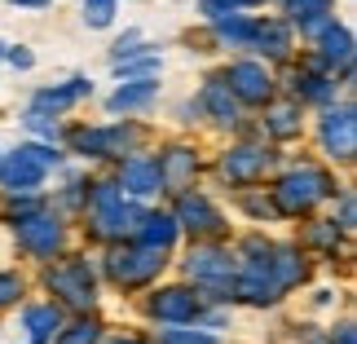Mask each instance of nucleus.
Masks as SVG:
<instances>
[{
  "label": "nucleus",
  "instance_id": "nucleus-13",
  "mask_svg": "<svg viewBox=\"0 0 357 344\" xmlns=\"http://www.w3.org/2000/svg\"><path fill=\"white\" fill-rule=\"evenodd\" d=\"M22 243H31L36 252H53V247H58V225H49V221H26V225H22Z\"/></svg>",
  "mask_w": 357,
  "mask_h": 344
},
{
  "label": "nucleus",
  "instance_id": "nucleus-17",
  "mask_svg": "<svg viewBox=\"0 0 357 344\" xmlns=\"http://www.w3.org/2000/svg\"><path fill=\"white\" fill-rule=\"evenodd\" d=\"M146 225H150V230H146V243H150V247H159V252H163V247L172 243V234H176L168 216H150Z\"/></svg>",
  "mask_w": 357,
  "mask_h": 344
},
{
  "label": "nucleus",
  "instance_id": "nucleus-14",
  "mask_svg": "<svg viewBox=\"0 0 357 344\" xmlns=\"http://www.w3.org/2000/svg\"><path fill=\"white\" fill-rule=\"evenodd\" d=\"M322 45H326V62H349L353 58V40H349L344 27H326Z\"/></svg>",
  "mask_w": 357,
  "mask_h": 344
},
{
  "label": "nucleus",
  "instance_id": "nucleus-9",
  "mask_svg": "<svg viewBox=\"0 0 357 344\" xmlns=\"http://www.w3.org/2000/svg\"><path fill=\"white\" fill-rule=\"evenodd\" d=\"M203 102H208V111L216 115V119H234V98H229V84L225 80H212L208 89H203Z\"/></svg>",
  "mask_w": 357,
  "mask_h": 344
},
{
  "label": "nucleus",
  "instance_id": "nucleus-20",
  "mask_svg": "<svg viewBox=\"0 0 357 344\" xmlns=\"http://www.w3.org/2000/svg\"><path fill=\"white\" fill-rule=\"evenodd\" d=\"M221 36H229V40H252L256 27L243 22V18H225V22H221Z\"/></svg>",
  "mask_w": 357,
  "mask_h": 344
},
{
  "label": "nucleus",
  "instance_id": "nucleus-8",
  "mask_svg": "<svg viewBox=\"0 0 357 344\" xmlns=\"http://www.w3.org/2000/svg\"><path fill=\"white\" fill-rule=\"evenodd\" d=\"M26 331H31V340H36V344H45L53 331H58V309H53V305L26 309Z\"/></svg>",
  "mask_w": 357,
  "mask_h": 344
},
{
  "label": "nucleus",
  "instance_id": "nucleus-23",
  "mask_svg": "<svg viewBox=\"0 0 357 344\" xmlns=\"http://www.w3.org/2000/svg\"><path fill=\"white\" fill-rule=\"evenodd\" d=\"M18 292H22V283L13 278V274H0V305H5V300H13Z\"/></svg>",
  "mask_w": 357,
  "mask_h": 344
},
{
  "label": "nucleus",
  "instance_id": "nucleus-5",
  "mask_svg": "<svg viewBox=\"0 0 357 344\" xmlns=\"http://www.w3.org/2000/svg\"><path fill=\"white\" fill-rule=\"evenodd\" d=\"M265 163H269V155H265V150H256V146L229 150V155H225V177H234V181H252Z\"/></svg>",
  "mask_w": 357,
  "mask_h": 344
},
{
  "label": "nucleus",
  "instance_id": "nucleus-15",
  "mask_svg": "<svg viewBox=\"0 0 357 344\" xmlns=\"http://www.w3.org/2000/svg\"><path fill=\"white\" fill-rule=\"evenodd\" d=\"M155 313H163V318H190V313H195V296L163 292V300H155Z\"/></svg>",
  "mask_w": 357,
  "mask_h": 344
},
{
  "label": "nucleus",
  "instance_id": "nucleus-12",
  "mask_svg": "<svg viewBox=\"0 0 357 344\" xmlns=\"http://www.w3.org/2000/svg\"><path fill=\"white\" fill-rule=\"evenodd\" d=\"M150 98H155V84H150V80H137V84H128V89L115 93L111 106H115V111H132V106H146Z\"/></svg>",
  "mask_w": 357,
  "mask_h": 344
},
{
  "label": "nucleus",
  "instance_id": "nucleus-19",
  "mask_svg": "<svg viewBox=\"0 0 357 344\" xmlns=\"http://www.w3.org/2000/svg\"><path fill=\"white\" fill-rule=\"evenodd\" d=\"M269 128L278 133V137H291L300 124H296V106H278V111H273V119H269Z\"/></svg>",
  "mask_w": 357,
  "mask_h": 344
},
{
  "label": "nucleus",
  "instance_id": "nucleus-6",
  "mask_svg": "<svg viewBox=\"0 0 357 344\" xmlns=\"http://www.w3.org/2000/svg\"><path fill=\"white\" fill-rule=\"evenodd\" d=\"M53 287H58V292H66V300H75V305L93 300V283H89V269H84V265L58 269V274H53Z\"/></svg>",
  "mask_w": 357,
  "mask_h": 344
},
{
  "label": "nucleus",
  "instance_id": "nucleus-4",
  "mask_svg": "<svg viewBox=\"0 0 357 344\" xmlns=\"http://www.w3.org/2000/svg\"><path fill=\"white\" fill-rule=\"evenodd\" d=\"M123 181H128L132 195H155L159 181H163V177H159V159H142V155L128 159V163H123Z\"/></svg>",
  "mask_w": 357,
  "mask_h": 344
},
{
  "label": "nucleus",
  "instance_id": "nucleus-7",
  "mask_svg": "<svg viewBox=\"0 0 357 344\" xmlns=\"http://www.w3.org/2000/svg\"><path fill=\"white\" fill-rule=\"evenodd\" d=\"M84 93H89L84 80H71L66 89H45V93H36V111H66V106H75Z\"/></svg>",
  "mask_w": 357,
  "mask_h": 344
},
{
  "label": "nucleus",
  "instance_id": "nucleus-16",
  "mask_svg": "<svg viewBox=\"0 0 357 344\" xmlns=\"http://www.w3.org/2000/svg\"><path fill=\"white\" fill-rule=\"evenodd\" d=\"M181 212H185V221H203L199 230H216V225H221V216H216L203 199H185V203H181Z\"/></svg>",
  "mask_w": 357,
  "mask_h": 344
},
{
  "label": "nucleus",
  "instance_id": "nucleus-1",
  "mask_svg": "<svg viewBox=\"0 0 357 344\" xmlns=\"http://www.w3.org/2000/svg\"><path fill=\"white\" fill-rule=\"evenodd\" d=\"M322 195H331V181H326L322 172H313V168H305V172H291L282 181V190H278V199H282V208H309L313 199H322Z\"/></svg>",
  "mask_w": 357,
  "mask_h": 344
},
{
  "label": "nucleus",
  "instance_id": "nucleus-11",
  "mask_svg": "<svg viewBox=\"0 0 357 344\" xmlns=\"http://www.w3.org/2000/svg\"><path fill=\"white\" fill-rule=\"evenodd\" d=\"M256 40L265 45L269 58H282V53L291 49V31H287L282 22H265V27H256Z\"/></svg>",
  "mask_w": 357,
  "mask_h": 344
},
{
  "label": "nucleus",
  "instance_id": "nucleus-25",
  "mask_svg": "<svg viewBox=\"0 0 357 344\" xmlns=\"http://www.w3.org/2000/svg\"><path fill=\"white\" fill-rule=\"evenodd\" d=\"M13 5H49V0H13Z\"/></svg>",
  "mask_w": 357,
  "mask_h": 344
},
{
  "label": "nucleus",
  "instance_id": "nucleus-26",
  "mask_svg": "<svg viewBox=\"0 0 357 344\" xmlns=\"http://www.w3.org/2000/svg\"><path fill=\"white\" fill-rule=\"evenodd\" d=\"M229 5H260V0H229Z\"/></svg>",
  "mask_w": 357,
  "mask_h": 344
},
{
  "label": "nucleus",
  "instance_id": "nucleus-2",
  "mask_svg": "<svg viewBox=\"0 0 357 344\" xmlns=\"http://www.w3.org/2000/svg\"><path fill=\"white\" fill-rule=\"evenodd\" d=\"M322 142L335 159H353V146H357V128H353V111H331L322 124Z\"/></svg>",
  "mask_w": 357,
  "mask_h": 344
},
{
  "label": "nucleus",
  "instance_id": "nucleus-18",
  "mask_svg": "<svg viewBox=\"0 0 357 344\" xmlns=\"http://www.w3.org/2000/svg\"><path fill=\"white\" fill-rule=\"evenodd\" d=\"M84 18L93 27H106V22L115 18V0H84Z\"/></svg>",
  "mask_w": 357,
  "mask_h": 344
},
{
  "label": "nucleus",
  "instance_id": "nucleus-21",
  "mask_svg": "<svg viewBox=\"0 0 357 344\" xmlns=\"http://www.w3.org/2000/svg\"><path fill=\"white\" fill-rule=\"evenodd\" d=\"M331 0H291V13L296 18H309V13H326Z\"/></svg>",
  "mask_w": 357,
  "mask_h": 344
},
{
  "label": "nucleus",
  "instance_id": "nucleus-3",
  "mask_svg": "<svg viewBox=\"0 0 357 344\" xmlns=\"http://www.w3.org/2000/svg\"><path fill=\"white\" fill-rule=\"evenodd\" d=\"M225 84L234 89L243 102H265L269 98V75H265V66H256V62L229 66V80H225Z\"/></svg>",
  "mask_w": 357,
  "mask_h": 344
},
{
  "label": "nucleus",
  "instance_id": "nucleus-10",
  "mask_svg": "<svg viewBox=\"0 0 357 344\" xmlns=\"http://www.w3.org/2000/svg\"><path fill=\"white\" fill-rule=\"evenodd\" d=\"M190 172H195V155H190V150H168V159L159 163V177L172 181V186H181Z\"/></svg>",
  "mask_w": 357,
  "mask_h": 344
},
{
  "label": "nucleus",
  "instance_id": "nucleus-24",
  "mask_svg": "<svg viewBox=\"0 0 357 344\" xmlns=\"http://www.w3.org/2000/svg\"><path fill=\"white\" fill-rule=\"evenodd\" d=\"M9 62H13V66H22V71H26V66H31V53H26V49H13V53H9Z\"/></svg>",
  "mask_w": 357,
  "mask_h": 344
},
{
  "label": "nucleus",
  "instance_id": "nucleus-22",
  "mask_svg": "<svg viewBox=\"0 0 357 344\" xmlns=\"http://www.w3.org/2000/svg\"><path fill=\"white\" fill-rule=\"evenodd\" d=\"M93 340H98V327H71V336H62L58 344H93Z\"/></svg>",
  "mask_w": 357,
  "mask_h": 344
}]
</instances>
